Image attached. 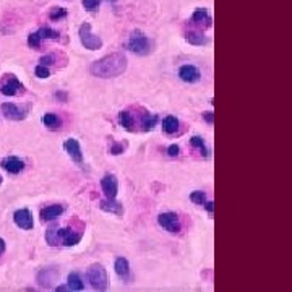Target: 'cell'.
Returning <instances> with one entry per match:
<instances>
[{
    "label": "cell",
    "mask_w": 292,
    "mask_h": 292,
    "mask_svg": "<svg viewBox=\"0 0 292 292\" xmlns=\"http://www.w3.org/2000/svg\"><path fill=\"white\" fill-rule=\"evenodd\" d=\"M2 182H3V179H2V175H0V185H2Z\"/></svg>",
    "instance_id": "cell-40"
},
{
    "label": "cell",
    "mask_w": 292,
    "mask_h": 292,
    "mask_svg": "<svg viewBox=\"0 0 292 292\" xmlns=\"http://www.w3.org/2000/svg\"><path fill=\"white\" fill-rule=\"evenodd\" d=\"M185 41L192 45H208L210 44V39L205 34H201L198 31H187L185 32Z\"/></svg>",
    "instance_id": "cell-20"
},
{
    "label": "cell",
    "mask_w": 292,
    "mask_h": 292,
    "mask_svg": "<svg viewBox=\"0 0 292 292\" xmlns=\"http://www.w3.org/2000/svg\"><path fill=\"white\" fill-rule=\"evenodd\" d=\"M162 130H164L167 135H174L179 130V120L175 119L174 115L164 117V120H162Z\"/></svg>",
    "instance_id": "cell-22"
},
{
    "label": "cell",
    "mask_w": 292,
    "mask_h": 292,
    "mask_svg": "<svg viewBox=\"0 0 292 292\" xmlns=\"http://www.w3.org/2000/svg\"><path fill=\"white\" fill-rule=\"evenodd\" d=\"M41 65H45V67H47V65H52L54 63V55H44V57H41Z\"/></svg>",
    "instance_id": "cell-34"
},
{
    "label": "cell",
    "mask_w": 292,
    "mask_h": 292,
    "mask_svg": "<svg viewBox=\"0 0 292 292\" xmlns=\"http://www.w3.org/2000/svg\"><path fill=\"white\" fill-rule=\"evenodd\" d=\"M34 75H36L37 78H49V76H50V71H49L47 67H45V65H41V63H39L37 67L34 68Z\"/></svg>",
    "instance_id": "cell-31"
},
{
    "label": "cell",
    "mask_w": 292,
    "mask_h": 292,
    "mask_svg": "<svg viewBox=\"0 0 292 292\" xmlns=\"http://www.w3.org/2000/svg\"><path fill=\"white\" fill-rule=\"evenodd\" d=\"M23 91H24L23 83L15 75L8 73L0 80V93L3 96H15L18 93H23Z\"/></svg>",
    "instance_id": "cell-6"
},
{
    "label": "cell",
    "mask_w": 292,
    "mask_h": 292,
    "mask_svg": "<svg viewBox=\"0 0 292 292\" xmlns=\"http://www.w3.org/2000/svg\"><path fill=\"white\" fill-rule=\"evenodd\" d=\"M101 0H83V6L89 11H94L97 6H99Z\"/></svg>",
    "instance_id": "cell-32"
},
{
    "label": "cell",
    "mask_w": 292,
    "mask_h": 292,
    "mask_svg": "<svg viewBox=\"0 0 292 292\" xmlns=\"http://www.w3.org/2000/svg\"><path fill=\"white\" fill-rule=\"evenodd\" d=\"M55 97H57V99H58V97H60V99H63V101H67V94H65V93H58V91H57V93H55Z\"/></svg>",
    "instance_id": "cell-38"
},
{
    "label": "cell",
    "mask_w": 292,
    "mask_h": 292,
    "mask_svg": "<svg viewBox=\"0 0 292 292\" xmlns=\"http://www.w3.org/2000/svg\"><path fill=\"white\" fill-rule=\"evenodd\" d=\"M13 221H15V224L19 227V229H24V231H31L32 227H34V221H32V214L29 213V210H18L13 214Z\"/></svg>",
    "instance_id": "cell-11"
},
{
    "label": "cell",
    "mask_w": 292,
    "mask_h": 292,
    "mask_svg": "<svg viewBox=\"0 0 292 292\" xmlns=\"http://www.w3.org/2000/svg\"><path fill=\"white\" fill-rule=\"evenodd\" d=\"M141 115H140V125H141V130L143 132H149V130H153L156 127V123H158V115L154 114H149L146 110H141Z\"/></svg>",
    "instance_id": "cell-19"
},
{
    "label": "cell",
    "mask_w": 292,
    "mask_h": 292,
    "mask_svg": "<svg viewBox=\"0 0 292 292\" xmlns=\"http://www.w3.org/2000/svg\"><path fill=\"white\" fill-rule=\"evenodd\" d=\"M68 289L70 291H83L84 289V283L81 281V278L76 275V273H70L68 275Z\"/></svg>",
    "instance_id": "cell-24"
},
{
    "label": "cell",
    "mask_w": 292,
    "mask_h": 292,
    "mask_svg": "<svg viewBox=\"0 0 292 292\" xmlns=\"http://www.w3.org/2000/svg\"><path fill=\"white\" fill-rule=\"evenodd\" d=\"M67 16V10L65 8H52L50 11H49V18L52 19V21H57V19H62V18H65Z\"/></svg>",
    "instance_id": "cell-29"
},
{
    "label": "cell",
    "mask_w": 292,
    "mask_h": 292,
    "mask_svg": "<svg viewBox=\"0 0 292 292\" xmlns=\"http://www.w3.org/2000/svg\"><path fill=\"white\" fill-rule=\"evenodd\" d=\"M55 291H57V292H58V291H60V292H63V291H70V289H68V286L62 284V286H57V288H55Z\"/></svg>",
    "instance_id": "cell-37"
},
{
    "label": "cell",
    "mask_w": 292,
    "mask_h": 292,
    "mask_svg": "<svg viewBox=\"0 0 292 292\" xmlns=\"http://www.w3.org/2000/svg\"><path fill=\"white\" fill-rule=\"evenodd\" d=\"M125 148H127L125 143L112 141V143L109 145V153H110V154H114V156H119V154H122L123 151H125Z\"/></svg>",
    "instance_id": "cell-28"
},
{
    "label": "cell",
    "mask_w": 292,
    "mask_h": 292,
    "mask_svg": "<svg viewBox=\"0 0 292 292\" xmlns=\"http://www.w3.org/2000/svg\"><path fill=\"white\" fill-rule=\"evenodd\" d=\"M190 200L193 201L195 205H201L203 206L206 203V193L201 192V190H195L190 193Z\"/></svg>",
    "instance_id": "cell-27"
},
{
    "label": "cell",
    "mask_w": 292,
    "mask_h": 292,
    "mask_svg": "<svg viewBox=\"0 0 292 292\" xmlns=\"http://www.w3.org/2000/svg\"><path fill=\"white\" fill-rule=\"evenodd\" d=\"M99 208L102 211H106V213H112V214H117V216H122L123 214V206L122 203H119V201H115L114 200H102L99 201Z\"/></svg>",
    "instance_id": "cell-18"
},
{
    "label": "cell",
    "mask_w": 292,
    "mask_h": 292,
    "mask_svg": "<svg viewBox=\"0 0 292 292\" xmlns=\"http://www.w3.org/2000/svg\"><path fill=\"white\" fill-rule=\"evenodd\" d=\"M114 270H115V275L119 276L122 281H130V263L127 258L123 257H119L115 260V265H114Z\"/></svg>",
    "instance_id": "cell-16"
},
{
    "label": "cell",
    "mask_w": 292,
    "mask_h": 292,
    "mask_svg": "<svg viewBox=\"0 0 292 292\" xmlns=\"http://www.w3.org/2000/svg\"><path fill=\"white\" fill-rule=\"evenodd\" d=\"M58 278V268L57 266H47V268H42L39 270L37 276H36V281L37 284L41 286L44 289H50L54 283L57 281Z\"/></svg>",
    "instance_id": "cell-7"
},
{
    "label": "cell",
    "mask_w": 292,
    "mask_h": 292,
    "mask_svg": "<svg viewBox=\"0 0 292 292\" xmlns=\"http://www.w3.org/2000/svg\"><path fill=\"white\" fill-rule=\"evenodd\" d=\"M179 153H180V148L177 145H171L167 148V154L171 156V158H177Z\"/></svg>",
    "instance_id": "cell-33"
},
{
    "label": "cell",
    "mask_w": 292,
    "mask_h": 292,
    "mask_svg": "<svg viewBox=\"0 0 292 292\" xmlns=\"http://www.w3.org/2000/svg\"><path fill=\"white\" fill-rule=\"evenodd\" d=\"M0 166H2L8 174H19L24 169V161L16 158V156H8V158L2 159Z\"/></svg>",
    "instance_id": "cell-13"
},
{
    "label": "cell",
    "mask_w": 292,
    "mask_h": 292,
    "mask_svg": "<svg viewBox=\"0 0 292 292\" xmlns=\"http://www.w3.org/2000/svg\"><path fill=\"white\" fill-rule=\"evenodd\" d=\"M125 47H127L130 52H133V54H136V55L145 57V55H149V54H151V50H153V42L149 41V37L145 34V32L140 31V29H136V31L132 32V34H130Z\"/></svg>",
    "instance_id": "cell-3"
},
{
    "label": "cell",
    "mask_w": 292,
    "mask_h": 292,
    "mask_svg": "<svg viewBox=\"0 0 292 292\" xmlns=\"http://www.w3.org/2000/svg\"><path fill=\"white\" fill-rule=\"evenodd\" d=\"M88 283L91 284V288L96 291H106L107 289V273L106 268L99 263L91 265L86 271Z\"/></svg>",
    "instance_id": "cell-4"
},
{
    "label": "cell",
    "mask_w": 292,
    "mask_h": 292,
    "mask_svg": "<svg viewBox=\"0 0 292 292\" xmlns=\"http://www.w3.org/2000/svg\"><path fill=\"white\" fill-rule=\"evenodd\" d=\"M192 23L201 26V28H211L213 24V18L210 16L206 8H197L192 15Z\"/></svg>",
    "instance_id": "cell-15"
},
{
    "label": "cell",
    "mask_w": 292,
    "mask_h": 292,
    "mask_svg": "<svg viewBox=\"0 0 292 292\" xmlns=\"http://www.w3.org/2000/svg\"><path fill=\"white\" fill-rule=\"evenodd\" d=\"M190 145L195 148V149H198L200 154L203 156V158H210V149H208V146L205 145V140L201 138V136H192L190 138Z\"/></svg>",
    "instance_id": "cell-23"
},
{
    "label": "cell",
    "mask_w": 292,
    "mask_h": 292,
    "mask_svg": "<svg viewBox=\"0 0 292 292\" xmlns=\"http://www.w3.org/2000/svg\"><path fill=\"white\" fill-rule=\"evenodd\" d=\"M179 78L185 83H197L200 81L201 73L195 65H182L179 68Z\"/></svg>",
    "instance_id": "cell-12"
},
{
    "label": "cell",
    "mask_w": 292,
    "mask_h": 292,
    "mask_svg": "<svg viewBox=\"0 0 292 292\" xmlns=\"http://www.w3.org/2000/svg\"><path fill=\"white\" fill-rule=\"evenodd\" d=\"M119 123L128 132H135V117L128 110H122L119 114Z\"/></svg>",
    "instance_id": "cell-21"
},
{
    "label": "cell",
    "mask_w": 292,
    "mask_h": 292,
    "mask_svg": "<svg viewBox=\"0 0 292 292\" xmlns=\"http://www.w3.org/2000/svg\"><path fill=\"white\" fill-rule=\"evenodd\" d=\"M41 37H39V34H37V31L36 32H31V34L28 36V45L29 47H32V49H39L41 47Z\"/></svg>",
    "instance_id": "cell-30"
},
{
    "label": "cell",
    "mask_w": 292,
    "mask_h": 292,
    "mask_svg": "<svg viewBox=\"0 0 292 292\" xmlns=\"http://www.w3.org/2000/svg\"><path fill=\"white\" fill-rule=\"evenodd\" d=\"M37 34H39V37H41V41H44V39H58V31L47 28V26L37 29Z\"/></svg>",
    "instance_id": "cell-26"
},
{
    "label": "cell",
    "mask_w": 292,
    "mask_h": 292,
    "mask_svg": "<svg viewBox=\"0 0 292 292\" xmlns=\"http://www.w3.org/2000/svg\"><path fill=\"white\" fill-rule=\"evenodd\" d=\"M42 122H44V125L47 128H50V130H57V128H60V125H62L60 119H58L55 114H45L42 117Z\"/></svg>",
    "instance_id": "cell-25"
},
{
    "label": "cell",
    "mask_w": 292,
    "mask_h": 292,
    "mask_svg": "<svg viewBox=\"0 0 292 292\" xmlns=\"http://www.w3.org/2000/svg\"><path fill=\"white\" fill-rule=\"evenodd\" d=\"M65 151L68 153V156L71 159H73L75 162H78V164H81L83 162V153H81V146H80V143H78V140L75 138H70L65 141Z\"/></svg>",
    "instance_id": "cell-14"
},
{
    "label": "cell",
    "mask_w": 292,
    "mask_h": 292,
    "mask_svg": "<svg viewBox=\"0 0 292 292\" xmlns=\"http://www.w3.org/2000/svg\"><path fill=\"white\" fill-rule=\"evenodd\" d=\"M78 36H80V42L83 44L84 49L88 50H97L102 47V39L91 32V24L83 23L78 29Z\"/></svg>",
    "instance_id": "cell-5"
},
{
    "label": "cell",
    "mask_w": 292,
    "mask_h": 292,
    "mask_svg": "<svg viewBox=\"0 0 292 292\" xmlns=\"http://www.w3.org/2000/svg\"><path fill=\"white\" fill-rule=\"evenodd\" d=\"M5 252V240L3 239H0V255Z\"/></svg>",
    "instance_id": "cell-39"
},
{
    "label": "cell",
    "mask_w": 292,
    "mask_h": 292,
    "mask_svg": "<svg viewBox=\"0 0 292 292\" xmlns=\"http://www.w3.org/2000/svg\"><path fill=\"white\" fill-rule=\"evenodd\" d=\"M28 107H18L13 102H3L2 104V114L5 115V119L10 120H24L28 117Z\"/></svg>",
    "instance_id": "cell-8"
},
{
    "label": "cell",
    "mask_w": 292,
    "mask_h": 292,
    "mask_svg": "<svg viewBox=\"0 0 292 292\" xmlns=\"http://www.w3.org/2000/svg\"><path fill=\"white\" fill-rule=\"evenodd\" d=\"M127 70V57L120 52H114L91 63V75L97 78H117Z\"/></svg>",
    "instance_id": "cell-1"
},
{
    "label": "cell",
    "mask_w": 292,
    "mask_h": 292,
    "mask_svg": "<svg viewBox=\"0 0 292 292\" xmlns=\"http://www.w3.org/2000/svg\"><path fill=\"white\" fill-rule=\"evenodd\" d=\"M203 119H205L208 123H214V114H213V112H205V114H203Z\"/></svg>",
    "instance_id": "cell-35"
},
{
    "label": "cell",
    "mask_w": 292,
    "mask_h": 292,
    "mask_svg": "<svg viewBox=\"0 0 292 292\" xmlns=\"http://www.w3.org/2000/svg\"><path fill=\"white\" fill-rule=\"evenodd\" d=\"M83 232H76L73 229H58L57 226H52L45 231V242L50 247H75L80 244Z\"/></svg>",
    "instance_id": "cell-2"
},
{
    "label": "cell",
    "mask_w": 292,
    "mask_h": 292,
    "mask_svg": "<svg viewBox=\"0 0 292 292\" xmlns=\"http://www.w3.org/2000/svg\"><path fill=\"white\" fill-rule=\"evenodd\" d=\"M158 223L162 229H166L167 232H179L180 231V221H179V216L175 213H161L158 216Z\"/></svg>",
    "instance_id": "cell-9"
},
{
    "label": "cell",
    "mask_w": 292,
    "mask_h": 292,
    "mask_svg": "<svg viewBox=\"0 0 292 292\" xmlns=\"http://www.w3.org/2000/svg\"><path fill=\"white\" fill-rule=\"evenodd\" d=\"M109 2H115V0H109Z\"/></svg>",
    "instance_id": "cell-41"
},
{
    "label": "cell",
    "mask_w": 292,
    "mask_h": 292,
    "mask_svg": "<svg viewBox=\"0 0 292 292\" xmlns=\"http://www.w3.org/2000/svg\"><path fill=\"white\" fill-rule=\"evenodd\" d=\"M203 206L206 208V211L210 213V214H213V213H214V203H213V201H206V203H205Z\"/></svg>",
    "instance_id": "cell-36"
},
{
    "label": "cell",
    "mask_w": 292,
    "mask_h": 292,
    "mask_svg": "<svg viewBox=\"0 0 292 292\" xmlns=\"http://www.w3.org/2000/svg\"><path fill=\"white\" fill-rule=\"evenodd\" d=\"M63 211H65V208L62 205H49L41 210V219L44 221V223L45 221H54L60 216Z\"/></svg>",
    "instance_id": "cell-17"
},
{
    "label": "cell",
    "mask_w": 292,
    "mask_h": 292,
    "mask_svg": "<svg viewBox=\"0 0 292 292\" xmlns=\"http://www.w3.org/2000/svg\"><path fill=\"white\" fill-rule=\"evenodd\" d=\"M101 188L107 200H114L117 197V192H119V182H117L115 175L112 174L104 175L101 179Z\"/></svg>",
    "instance_id": "cell-10"
}]
</instances>
